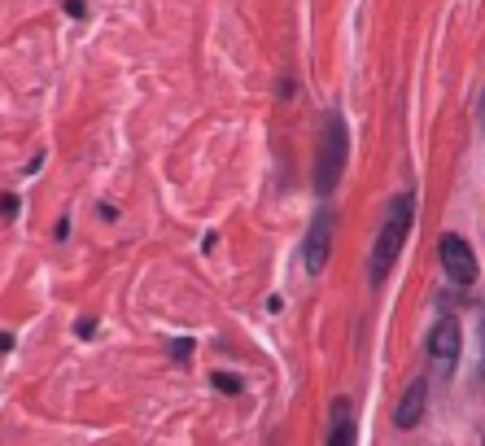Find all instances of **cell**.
Listing matches in <instances>:
<instances>
[{"mask_svg":"<svg viewBox=\"0 0 485 446\" xmlns=\"http://www.w3.org/2000/svg\"><path fill=\"white\" fill-rule=\"evenodd\" d=\"M437 258H442V267H446V276H450L455 285H473V281H477V254H473V245H468L464 236L446 232L442 245H437Z\"/></svg>","mask_w":485,"mask_h":446,"instance_id":"cell-3","label":"cell"},{"mask_svg":"<svg viewBox=\"0 0 485 446\" xmlns=\"http://www.w3.org/2000/svg\"><path fill=\"white\" fill-rule=\"evenodd\" d=\"M481 123H485V105H481Z\"/></svg>","mask_w":485,"mask_h":446,"instance_id":"cell-16","label":"cell"},{"mask_svg":"<svg viewBox=\"0 0 485 446\" xmlns=\"http://www.w3.org/2000/svg\"><path fill=\"white\" fill-rule=\"evenodd\" d=\"M412 219H416V197L412 193H398L385 211V227L376 232V245H372V258H367V272H372V285L385 281V272L394 267L407 232H412Z\"/></svg>","mask_w":485,"mask_h":446,"instance_id":"cell-1","label":"cell"},{"mask_svg":"<svg viewBox=\"0 0 485 446\" xmlns=\"http://www.w3.org/2000/svg\"><path fill=\"white\" fill-rule=\"evenodd\" d=\"M18 211H22V202H18L13 193H4V197H0V219H18Z\"/></svg>","mask_w":485,"mask_h":446,"instance_id":"cell-10","label":"cell"},{"mask_svg":"<svg viewBox=\"0 0 485 446\" xmlns=\"http://www.w3.org/2000/svg\"><path fill=\"white\" fill-rule=\"evenodd\" d=\"M328 250H333V211L324 206L315 223H311V232H306V250H302V267L311 272V276H319L324 267H328Z\"/></svg>","mask_w":485,"mask_h":446,"instance_id":"cell-4","label":"cell"},{"mask_svg":"<svg viewBox=\"0 0 485 446\" xmlns=\"http://www.w3.org/2000/svg\"><path fill=\"white\" fill-rule=\"evenodd\" d=\"M62 9H66V18H88V4H62Z\"/></svg>","mask_w":485,"mask_h":446,"instance_id":"cell-13","label":"cell"},{"mask_svg":"<svg viewBox=\"0 0 485 446\" xmlns=\"http://www.w3.org/2000/svg\"><path fill=\"white\" fill-rule=\"evenodd\" d=\"M74 333H79V337H92V333H96V319H92V315H88V319H79V324H74Z\"/></svg>","mask_w":485,"mask_h":446,"instance_id":"cell-11","label":"cell"},{"mask_svg":"<svg viewBox=\"0 0 485 446\" xmlns=\"http://www.w3.org/2000/svg\"><path fill=\"white\" fill-rule=\"evenodd\" d=\"M328 446H354V407H350V398H337V403H333Z\"/></svg>","mask_w":485,"mask_h":446,"instance_id":"cell-7","label":"cell"},{"mask_svg":"<svg viewBox=\"0 0 485 446\" xmlns=\"http://www.w3.org/2000/svg\"><path fill=\"white\" fill-rule=\"evenodd\" d=\"M210 385H214L219 394H241V381H236L232 372H210Z\"/></svg>","mask_w":485,"mask_h":446,"instance_id":"cell-8","label":"cell"},{"mask_svg":"<svg viewBox=\"0 0 485 446\" xmlns=\"http://www.w3.org/2000/svg\"><path fill=\"white\" fill-rule=\"evenodd\" d=\"M53 236H58V241H66V236H70V215H62V219H58V227H53Z\"/></svg>","mask_w":485,"mask_h":446,"instance_id":"cell-12","label":"cell"},{"mask_svg":"<svg viewBox=\"0 0 485 446\" xmlns=\"http://www.w3.org/2000/svg\"><path fill=\"white\" fill-rule=\"evenodd\" d=\"M350 158V136H346V119L342 114H328V127H324V141H319V162H315V193L328 197L346 171Z\"/></svg>","mask_w":485,"mask_h":446,"instance_id":"cell-2","label":"cell"},{"mask_svg":"<svg viewBox=\"0 0 485 446\" xmlns=\"http://www.w3.org/2000/svg\"><path fill=\"white\" fill-rule=\"evenodd\" d=\"M9 350H13V337H9V333H0V355H9Z\"/></svg>","mask_w":485,"mask_h":446,"instance_id":"cell-14","label":"cell"},{"mask_svg":"<svg viewBox=\"0 0 485 446\" xmlns=\"http://www.w3.org/2000/svg\"><path fill=\"white\" fill-rule=\"evenodd\" d=\"M424 407H428V381L420 376V381L407 385V394L398 398V407H394V425H398V429H416L420 416H424Z\"/></svg>","mask_w":485,"mask_h":446,"instance_id":"cell-6","label":"cell"},{"mask_svg":"<svg viewBox=\"0 0 485 446\" xmlns=\"http://www.w3.org/2000/svg\"><path fill=\"white\" fill-rule=\"evenodd\" d=\"M171 359L189 364V359H193V337H180V342H171Z\"/></svg>","mask_w":485,"mask_h":446,"instance_id":"cell-9","label":"cell"},{"mask_svg":"<svg viewBox=\"0 0 485 446\" xmlns=\"http://www.w3.org/2000/svg\"><path fill=\"white\" fill-rule=\"evenodd\" d=\"M424 346H428V359H433V364L450 368V364L459 359V324H455V315H442V319L428 328Z\"/></svg>","mask_w":485,"mask_h":446,"instance_id":"cell-5","label":"cell"},{"mask_svg":"<svg viewBox=\"0 0 485 446\" xmlns=\"http://www.w3.org/2000/svg\"><path fill=\"white\" fill-rule=\"evenodd\" d=\"M481 381H485V319H481Z\"/></svg>","mask_w":485,"mask_h":446,"instance_id":"cell-15","label":"cell"}]
</instances>
